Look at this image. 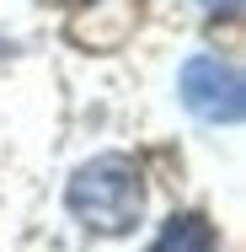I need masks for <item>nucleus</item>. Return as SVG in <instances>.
Listing matches in <instances>:
<instances>
[{
  "mask_svg": "<svg viewBox=\"0 0 246 252\" xmlns=\"http://www.w3.org/2000/svg\"><path fill=\"white\" fill-rule=\"evenodd\" d=\"M64 199H70V215L91 225L97 236H123L145 215V177L123 156H97L70 177Z\"/></svg>",
  "mask_w": 246,
  "mask_h": 252,
  "instance_id": "1",
  "label": "nucleus"
},
{
  "mask_svg": "<svg viewBox=\"0 0 246 252\" xmlns=\"http://www.w3.org/2000/svg\"><path fill=\"white\" fill-rule=\"evenodd\" d=\"M182 102L188 113H198L203 124H236L241 118V70L230 59H214V54H198L182 64Z\"/></svg>",
  "mask_w": 246,
  "mask_h": 252,
  "instance_id": "2",
  "label": "nucleus"
},
{
  "mask_svg": "<svg viewBox=\"0 0 246 252\" xmlns=\"http://www.w3.org/2000/svg\"><path fill=\"white\" fill-rule=\"evenodd\" d=\"M150 252H214V225L203 215H171Z\"/></svg>",
  "mask_w": 246,
  "mask_h": 252,
  "instance_id": "3",
  "label": "nucleus"
},
{
  "mask_svg": "<svg viewBox=\"0 0 246 252\" xmlns=\"http://www.w3.org/2000/svg\"><path fill=\"white\" fill-rule=\"evenodd\" d=\"M209 11H241V0H203Z\"/></svg>",
  "mask_w": 246,
  "mask_h": 252,
  "instance_id": "4",
  "label": "nucleus"
}]
</instances>
